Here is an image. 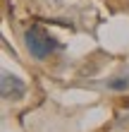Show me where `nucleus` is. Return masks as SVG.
Wrapping results in <instances>:
<instances>
[{"instance_id": "nucleus-1", "label": "nucleus", "mask_w": 129, "mask_h": 132, "mask_svg": "<svg viewBox=\"0 0 129 132\" xmlns=\"http://www.w3.org/2000/svg\"><path fill=\"white\" fill-rule=\"evenodd\" d=\"M24 46L36 60H45L53 51L60 48V43L53 38L48 31H43L41 27H29L24 31Z\"/></svg>"}, {"instance_id": "nucleus-2", "label": "nucleus", "mask_w": 129, "mask_h": 132, "mask_svg": "<svg viewBox=\"0 0 129 132\" xmlns=\"http://www.w3.org/2000/svg\"><path fill=\"white\" fill-rule=\"evenodd\" d=\"M0 89H3V96L5 98H22L26 94V84L14 77L10 72H3V82H0Z\"/></svg>"}, {"instance_id": "nucleus-3", "label": "nucleus", "mask_w": 129, "mask_h": 132, "mask_svg": "<svg viewBox=\"0 0 129 132\" xmlns=\"http://www.w3.org/2000/svg\"><path fill=\"white\" fill-rule=\"evenodd\" d=\"M127 84H129V82H127V77H122V79H112L108 87H110V89H115V91H122V89H127Z\"/></svg>"}]
</instances>
